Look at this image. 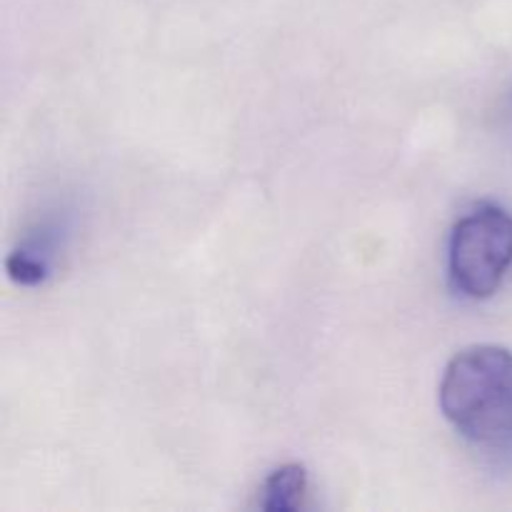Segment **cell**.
Segmentation results:
<instances>
[{"instance_id": "3957f363", "label": "cell", "mask_w": 512, "mask_h": 512, "mask_svg": "<svg viewBox=\"0 0 512 512\" xmlns=\"http://www.w3.org/2000/svg\"><path fill=\"white\" fill-rule=\"evenodd\" d=\"M310 478L305 465L285 463L263 480L258 493V508L265 512H295L305 508Z\"/></svg>"}, {"instance_id": "7a4b0ae2", "label": "cell", "mask_w": 512, "mask_h": 512, "mask_svg": "<svg viewBox=\"0 0 512 512\" xmlns=\"http://www.w3.org/2000/svg\"><path fill=\"white\" fill-rule=\"evenodd\" d=\"M512 270V213L483 203L455 223L448 245V275L458 293L485 300Z\"/></svg>"}, {"instance_id": "6da1fadb", "label": "cell", "mask_w": 512, "mask_h": 512, "mask_svg": "<svg viewBox=\"0 0 512 512\" xmlns=\"http://www.w3.org/2000/svg\"><path fill=\"white\" fill-rule=\"evenodd\" d=\"M440 410L470 443L512 445V350L470 345L455 353L440 380Z\"/></svg>"}]
</instances>
